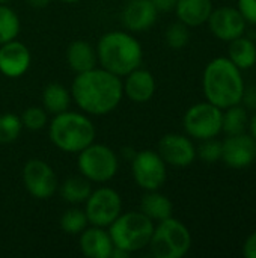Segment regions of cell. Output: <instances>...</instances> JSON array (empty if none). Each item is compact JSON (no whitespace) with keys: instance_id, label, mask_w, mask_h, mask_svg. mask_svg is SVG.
I'll list each match as a JSON object with an SVG mask.
<instances>
[{"instance_id":"cell-1","label":"cell","mask_w":256,"mask_h":258,"mask_svg":"<svg viewBox=\"0 0 256 258\" xmlns=\"http://www.w3.org/2000/svg\"><path fill=\"white\" fill-rule=\"evenodd\" d=\"M124 95L121 77L104 68L78 73L71 85L75 104L89 115L103 116L118 107Z\"/></svg>"},{"instance_id":"cell-2","label":"cell","mask_w":256,"mask_h":258,"mask_svg":"<svg viewBox=\"0 0 256 258\" xmlns=\"http://www.w3.org/2000/svg\"><path fill=\"white\" fill-rule=\"evenodd\" d=\"M202 89L207 101L223 110L241 103L246 86L240 68L228 57H216L204 70Z\"/></svg>"},{"instance_id":"cell-3","label":"cell","mask_w":256,"mask_h":258,"mask_svg":"<svg viewBox=\"0 0 256 258\" xmlns=\"http://www.w3.org/2000/svg\"><path fill=\"white\" fill-rule=\"evenodd\" d=\"M97 57L101 68L118 77H125L142 65L143 50L131 33L115 30L101 36L97 47Z\"/></svg>"},{"instance_id":"cell-4","label":"cell","mask_w":256,"mask_h":258,"mask_svg":"<svg viewBox=\"0 0 256 258\" xmlns=\"http://www.w3.org/2000/svg\"><path fill=\"white\" fill-rule=\"evenodd\" d=\"M51 142L63 153H80L95 139V127L92 121L78 112L65 110L54 115L48 130Z\"/></svg>"},{"instance_id":"cell-5","label":"cell","mask_w":256,"mask_h":258,"mask_svg":"<svg viewBox=\"0 0 256 258\" xmlns=\"http://www.w3.org/2000/svg\"><path fill=\"white\" fill-rule=\"evenodd\" d=\"M154 233V222L142 212L121 213L110 225V239L113 246L130 254L137 252L149 245Z\"/></svg>"},{"instance_id":"cell-6","label":"cell","mask_w":256,"mask_h":258,"mask_svg":"<svg viewBox=\"0 0 256 258\" xmlns=\"http://www.w3.org/2000/svg\"><path fill=\"white\" fill-rule=\"evenodd\" d=\"M148 246L154 257L181 258L192 248V234L181 221L170 216L154 227Z\"/></svg>"},{"instance_id":"cell-7","label":"cell","mask_w":256,"mask_h":258,"mask_svg":"<svg viewBox=\"0 0 256 258\" xmlns=\"http://www.w3.org/2000/svg\"><path fill=\"white\" fill-rule=\"evenodd\" d=\"M118 168V156L104 144L92 142L78 153V171L89 181L106 183L116 175Z\"/></svg>"},{"instance_id":"cell-8","label":"cell","mask_w":256,"mask_h":258,"mask_svg":"<svg viewBox=\"0 0 256 258\" xmlns=\"http://www.w3.org/2000/svg\"><path fill=\"white\" fill-rule=\"evenodd\" d=\"M223 112L220 107L205 101L192 106L183 119L184 130L190 138L205 141L216 138L222 132Z\"/></svg>"},{"instance_id":"cell-9","label":"cell","mask_w":256,"mask_h":258,"mask_svg":"<svg viewBox=\"0 0 256 258\" xmlns=\"http://www.w3.org/2000/svg\"><path fill=\"white\" fill-rule=\"evenodd\" d=\"M84 203V213L89 224L94 227H110L113 221L122 213L121 195L110 187H100L91 192L89 198Z\"/></svg>"},{"instance_id":"cell-10","label":"cell","mask_w":256,"mask_h":258,"mask_svg":"<svg viewBox=\"0 0 256 258\" xmlns=\"http://www.w3.org/2000/svg\"><path fill=\"white\" fill-rule=\"evenodd\" d=\"M131 172L134 181L145 190H158L166 178V162L155 151L145 150L134 154L131 159Z\"/></svg>"},{"instance_id":"cell-11","label":"cell","mask_w":256,"mask_h":258,"mask_svg":"<svg viewBox=\"0 0 256 258\" xmlns=\"http://www.w3.org/2000/svg\"><path fill=\"white\" fill-rule=\"evenodd\" d=\"M23 183L27 192L38 200L50 198L59 186L53 168L41 159H32L24 165Z\"/></svg>"},{"instance_id":"cell-12","label":"cell","mask_w":256,"mask_h":258,"mask_svg":"<svg viewBox=\"0 0 256 258\" xmlns=\"http://www.w3.org/2000/svg\"><path fill=\"white\" fill-rule=\"evenodd\" d=\"M207 23H208L211 33L216 38L222 41H228V42L243 36L246 26H247V21L244 20L241 12L232 6L213 9Z\"/></svg>"},{"instance_id":"cell-13","label":"cell","mask_w":256,"mask_h":258,"mask_svg":"<svg viewBox=\"0 0 256 258\" xmlns=\"http://www.w3.org/2000/svg\"><path fill=\"white\" fill-rule=\"evenodd\" d=\"M222 160L234 169H244L256 160V141L246 133L231 135L222 142Z\"/></svg>"},{"instance_id":"cell-14","label":"cell","mask_w":256,"mask_h":258,"mask_svg":"<svg viewBox=\"0 0 256 258\" xmlns=\"http://www.w3.org/2000/svg\"><path fill=\"white\" fill-rule=\"evenodd\" d=\"M157 153L161 156L166 165L177 168L190 166L196 159V148L193 142L187 136L178 133L164 135L158 142Z\"/></svg>"},{"instance_id":"cell-15","label":"cell","mask_w":256,"mask_h":258,"mask_svg":"<svg viewBox=\"0 0 256 258\" xmlns=\"http://www.w3.org/2000/svg\"><path fill=\"white\" fill-rule=\"evenodd\" d=\"M30 51L20 41H9L0 45V73L6 77H20L30 67Z\"/></svg>"},{"instance_id":"cell-16","label":"cell","mask_w":256,"mask_h":258,"mask_svg":"<svg viewBox=\"0 0 256 258\" xmlns=\"http://www.w3.org/2000/svg\"><path fill=\"white\" fill-rule=\"evenodd\" d=\"M157 15L151 0H130L122 11V23L131 32H143L154 26Z\"/></svg>"},{"instance_id":"cell-17","label":"cell","mask_w":256,"mask_h":258,"mask_svg":"<svg viewBox=\"0 0 256 258\" xmlns=\"http://www.w3.org/2000/svg\"><path fill=\"white\" fill-rule=\"evenodd\" d=\"M124 94L134 103H146L155 94V79L148 70H142L140 67L125 76V82L122 83Z\"/></svg>"},{"instance_id":"cell-18","label":"cell","mask_w":256,"mask_h":258,"mask_svg":"<svg viewBox=\"0 0 256 258\" xmlns=\"http://www.w3.org/2000/svg\"><path fill=\"white\" fill-rule=\"evenodd\" d=\"M78 245L81 254L89 258H110L113 249L110 234L104 228L94 225L92 228H84L80 233Z\"/></svg>"},{"instance_id":"cell-19","label":"cell","mask_w":256,"mask_h":258,"mask_svg":"<svg viewBox=\"0 0 256 258\" xmlns=\"http://www.w3.org/2000/svg\"><path fill=\"white\" fill-rule=\"evenodd\" d=\"M177 17L181 23L189 27H196L207 23L213 12L211 0H177L175 5Z\"/></svg>"},{"instance_id":"cell-20","label":"cell","mask_w":256,"mask_h":258,"mask_svg":"<svg viewBox=\"0 0 256 258\" xmlns=\"http://www.w3.org/2000/svg\"><path fill=\"white\" fill-rule=\"evenodd\" d=\"M66 62L69 68L78 74V73H84V71L95 68L98 57H97V51L92 48L89 42L78 39L68 45Z\"/></svg>"},{"instance_id":"cell-21","label":"cell","mask_w":256,"mask_h":258,"mask_svg":"<svg viewBox=\"0 0 256 258\" xmlns=\"http://www.w3.org/2000/svg\"><path fill=\"white\" fill-rule=\"evenodd\" d=\"M140 212L152 222H160L172 216L174 206L170 200L158 190H148L140 200Z\"/></svg>"},{"instance_id":"cell-22","label":"cell","mask_w":256,"mask_h":258,"mask_svg":"<svg viewBox=\"0 0 256 258\" xmlns=\"http://www.w3.org/2000/svg\"><path fill=\"white\" fill-rule=\"evenodd\" d=\"M229 60L240 70H249L256 63V42L240 36L229 44Z\"/></svg>"},{"instance_id":"cell-23","label":"cell","mask_w":256,"mask_h":258,"mask_svg":"<svg viewBox=\"0 0 256 258\" xmlns=\"http://www.w3.org/2000/svg\"><path fill=\"white\" fill-rule=\"evenodd\" d=\"M42 104L47 113H62L71 104V92L60 83H50L42 92Z\"/></svg>"},{"instance_id":"cell-24","label":"cell","mask_w":256,"mask_h":258,"mask_svg":"<svg viewBox=\"0 0 256 258\" xmlns=\"http://www.w3.org/2000/svg\"><path fill=\"white\" fill-rule=\"evenodd\" d=\"M91 181L84 177H71L60 186V197L69 204L84 203L91 195Z\"/></svg>"},{"instance_id":"cell-25","label":"cell","mask_w":256,"mask_h":258,"mask_svg":"<svg viewBox=\"0 0 256 258\" xmlns=\"http://www.w3.org/2000/svg\"><path fill=\"white\" fill-rule=\"evenodd\" d=\"M225 110L226 112L223 113L222 132H225L228 136L244 133L246 125L249 122V116H247L246 107H243L240 104H235V106H231V107H228Z\"/></svg>"},{"instance_id":"cell-26","label":"cell","mask_w":256,"mask_h":258,"mask_svg":"<svg viewBox=\"0 0 256 258\" xmlns=\"http://www.w3.org/2000/svg\"><path fill=\"white\" fill-rule=\"evenodd\" d=\"M20 33V18L14 9L0 5V45L15 39Z\"/></svg>"},{"instance_id":"cell-27","label":"cell","mask_w":256,"mask_h":258,"mask_svg":"<svg viewBox=\"0 0 256 258\" xmlns=\"http://www.w3.org/2000/svg\"><path fill=\"white\" fill-rule=\"evenodd\" d=\"M89 221L84 210L80 209H68L60 216V228L68 234H80L84 228H88Z\"/></svg>"},{"instance_id":"cell-28","label":"cell","mask_w":256,"mask_h":258,"mask_svg":"<svg viewBox=\"0 0 256 258\" xmlns=\"http://www.w3.org/2000/svg\"><path fill=\"white\" fill-rule=\"evenodd\" d=\"M23 130L21 118L6 112L0 115V144H11L18 139Z\"/></svg>"},{"instance_id":"cell-29","label":"cell","mask_w":256,"mask_h":258,"mask_svg":"<svg viewBox=\"0 0 256 258\" xmlns=\"http://www.w3.org/2000/svg\"><path fill=\"white\" fill-rule=\"evenodd\" d=\"M166 44L170 47V48H175V50H180L183 47H186L190 41V32H189V26H186L184 23L178 21V23H174L167 27L166 30Z\"/></svg>"},{"instance_id":"cell-30","label":"cell","mask_w":256,"mask_h":258,"mask_svg":"<svg viewBox=\"0 0 256 258\" xmlns=\"http://www.w3.org/2000/svg\"><path fill=\"white\" fill-rule=\"evenodd\" d=\"M20 118H21L23 127L36 132V130H42V128L47 125L48 113H47L45 109L38 107V106H33V107H27V109L21 113Z\"/></svg>"},{"instance_id":"cell-31","label":"cell","mask_w":256,"mask_h":258,"mask_svg":"<svg viewBox=\"0 0 256 258\" xmlns=\"http://www.w3.org/2000/svg\"><path fill=\"white\" fill-rule=\"evenodd\" d=\"M196 156H199L205 163H216L222 160V142L216 141L214 138L202 141L196 150Z\"/></svg>"},{"instance_id":"cell-32","label":"cell","mask_w":256,"mask_h":258,"mask_svg":"<svg viewBox=\"0 0 256 258\" xmlns=\"http://www.w3.org/2000/svg\"><path fill=\"white\" fill-rule=\"evenodd\" d=\"M237 9L247 23L256 24V0H238Z\"/></svg>"},{"instance_id":"cell-33","label":"cell","mask_w":256,"mask_h":258,"mask_svg":"<svg viewBox=\"0 0 256 258\" xmlns=\"http://www.w3.org/2000/svg\"><path fill=\"white\" fill-rule=\"evenodd\" d=\"M243 255L246 258H256V231L249 234L243 243Z\"/></svg>"},{"instance_id":"cell-34","label":"cell","mask_w":256,"mask_h":258,"mask_svg":"<svg viewBox=\"0 0 256 258\" xmlns=\"http://www.w3.org/2000/svg\"><path fill=\"white\" fill-rule=\"evenodd\" d=\"M244 104L250 109H256V86H250L247 89H244V94H243V100Z\"/></svg>"},{"instance_id":"cell-35","label":"cell","mask_w":256,"mask_h":258,"mask_svg":"<svg viewBox=\"0 0 256 258\" xmlns=\"http://www.w3.org/2000/svg\"><path fill=\"white\" fill-rule=\"evenodd\" d=\"M158 12H170L175 9L177 0H151Z\"/></svg>"},{"instance_id":"cell-36","label":"cell","mask_w":256,"mask_h":258,"mask_svg":"<svg viewBox=\"0 0 256 258\" xmlns=\"http://www.w3.org/2000/svg\"><path fill=\"white\" fill-rule=\"evenodd\" d=\"M128 255H130V252H127V251H124L121 248H116V246H113L112 254H110V257L113 258H127Z\"/></svg>"},{"instance_id":"cell-37","label":"cell","mask_w":256,"mask_h":258,"mask_svg":"<svg viewBox=\"0 0 256 258\" xmlns=\"http://www.w3.org/2000/svg\"><path fill=\"white\" fill-rule=\"evenodd\" d=\"M32 8H45L48 3H50V0H26Z\"/></svg>"},{"instance_id":"cell-38","label":"cell","mask_w":256,"mask_h":258,"mask_svg":"<svg viewBox=\"0 0 256 258\" xmlns=\"http://www.w3.org/2000/svg\"><path fill=\"white\" fill-rule=\"evenodd\" d=\"M247 124H249V133H250V136L256 141V113L249 119Z\"/></svg>"},{"instance_id":"cell-39","label":"cell","mask_w":256,"mask_h":258,"mask_svg":"<svg viewBox=\"0 0 256 258\" xmlns=\"http://www.w3.org/2000/svg\"><path fill=\"white\" fill-rule=\"evenodd\" d=\"M63 3H77V2H80V0H62Z\"/></svg>"},{"instance_id":"cell-40","label":"cell","mask_w":256,"mask_h":258,"mask_svg":"<svg viewBox=\"0 0 256 258\" xmlns=\"http://www.w3.org/2000/svg\"><path fill=\"white\" fill-rule=\"evenodd\" d=\"M8 2H11V0H0V5H5V3H8Z\"/></svg>"}]
</instances>
